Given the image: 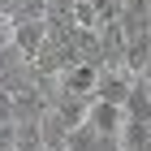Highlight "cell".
Instances as JSON below:
<instances>
[{
  "label": "cell",
  "mask_w": 151,
  "mask_h": 151,
  "mask_svg": "<svg viewBox=\"0 0 151 151\" xmlns=\"http://www.w3.org/2000/svg\"><path fill=\"white\" fill-rule=\"evenodd\" d=\"M134 82H138V73H129L125 65H108V69L99 73L95 99H108V104H121V108H125V99L134 95Z\"/></svg>",
  "instance_id": "6da1fadb"
},
{
  "label": "cell",
  "mask_w": 151,
  "mask_h": 151,
  "mask_svg": "<svg viewBox=\"0 0 151 151\" xmlns=\"http://www.w3.org/2000/svg\"><path fill=\"white\" fill-rule=\"evenodd\" d=\"M99 73H104V65H95V60H78V65H69V69L60 73V91H78V95H95V86H99Z\"/></svg>",
  "instance_id": "7a4b0ae2"
},
{
  "label": "cell",
  "mask_w": 151,
  "mask_h": 151,
  "mask_svg": "<svg viewBox=\"0 0 151 151\" xmlns=\"http://www.w3.org/2000/svg\"><path fill=\"white\" fill-rule=\"evenodd\" d=\"M13 43L22 47L26 60H35L47 43V17H30V22H13Z\"/></svg>",
  "instance_id": "3957f363"
},
{
  "label": "cell",
  "mask_w": 151,
  "mask_h": 151,
  "mask_svg": "<svg viewBox=\"0 0 151 151\" xmlns=\"http://www.w3.org/2000/svg\"><path fill=\"white\" fill-rule=\"evenodd\" d=\"M86 121H91L99 134H108V138H121V129H125V108L108 104V99H95L91 112H86Z\"/></svg>",
  "instance_id": "277c9868"
},
{
  "label": "cell",
  "mask_w": 151,
  "mask_h": 151,
  "mask_svg": "<svg viewBox=\"0 0 151 151\" xmlns=\"http://www.w3.org/2000/svg\"><path fill=\"white\" fill-rule=\"evenodd\" d=\"M99 39H104V69L108 65H125V52H129V35L121 22H104L99 26Z\"/></svg>",
  "instance_id": "5b68a950"
},
{
  "label": "cell",
  "mask_w": 151,
  "mask_h": 151,
  "mask_svg": "<svg viewBox=\"0 0 151 151\" xmlns=\"http://www.w3.org/2000/svg\"><path fill=\"white\" fill-rule=\"evenodd\" d=\"M39 125H43V142H47V151H65V142H69V129H73V125L56 112V108H47Z\"/></svg>",
  "instance_id": "8992f818"
},
{
  "label": "cell",
  "mask_w": 151,
  "mask_h": 151,
  "mask_svg": "<svg viewBox=\"0 0 151 151\" xmlns=\"http://www.w3.org/2000/svg\"><path fill=\"white\" fill-rule=\"evenodd\" d=\"M13 147H17V151H47V142H43V125H39V121H17Z\"/></svg>",
  "instance_id": "52a82bcc"
},
{
  "label": "cell",
  "mask_w": 151,
  "mask_h": 151,
  "mask_svg": "<svg viewBox=\"0 0 151 151\" xmlns=\"http://www.w3.org/2000/svg\"><path fill=\"white\" fill-rule=\"evenodd\" d=\"M95 142H99V129L91 125V121H82V125L69 129V142H65V151H91Z\"/></svg>",
  "instance_id": "ba28073f"
},
{
  "label": "cell",
  "mask_w": 151,
  "mask_h": 151,
  "mask_svg": "<svg viewBox=\"0 0 151 151\" xmlns=\"http://www.w3.org/2000/svg\"><path fill=\"white\" fill-rule=\"evenodd\" d=\"M91 151H125V147H121V138H108V134H99V142H95Z\"/></svg>",
  "instance_id": "9c48e42d"
},
{
  "label": "cell",
  "mask_w": 151,
  "mask_h": 151,
  "mask_svg": "<svg viewBox=\"0 0 151 151\" xmlns=\"http://www.w3.org/2000/svg\"><path fill=\"white\" fill-rule=\"evenodd\" d=\"M0 4H4V9H9V4H13V0H0Z\"/></svg>",
  "instance_id": "30bf717a"
}]
</instances>
